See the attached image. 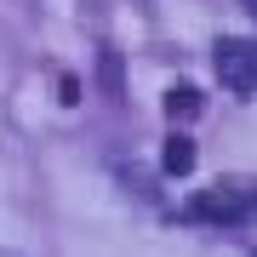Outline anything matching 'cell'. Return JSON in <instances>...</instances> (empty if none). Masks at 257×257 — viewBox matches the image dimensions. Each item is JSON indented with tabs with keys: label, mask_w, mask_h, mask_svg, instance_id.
Returning <instances> with one entry per match:
<instances>
[{
	"label": "cell",
	"mask_w": 257,
	"mask_h": 257,
	"mask_svg": "<svg viewBox=\"0 0 257 257\" xmlns=\"http://www.w3.org/2000/svg\"><path fill=\"white\" fill-rule=\"evenodd\" d=\"M194 223H223V229H251L257 223V189L251 183H217V189H200L189 206Z\"/></svg>",
	"instance_id": "6da1fadb"
},
{
	"label": "cell",
	"mask_w": 257,
	"mask_h": 257,
	"mask_svg": "<svg viewBox=\"0 0 257 257\" xmlns=\"http://www.w3.org/2000/svg\"><path fill=\"white\" fill-rule=\"evenodd\" d=\"M211 63H217V80L229 86L234 97L257 92V40H217Z\"/></svg>",
	"instance_id": "7a4b0ae2"
},
{
	"label": "cell",
	"mask_w": 257,
	"mask_h": 257,
	"mask_svg": "<svg viewBox=\"0 0 257 257\" xmlns=\"http://www.w3.org/2000/svg\"><path fill=\"white\" fill-rule=\"evenodd\" d=\"M160 166H166L172 177L194 172V138H183V132H172V138H166V155H160Z\"/></svg>",
	"instance_id": "3957f363"
},
{
	"label": "cell",
	"mask_w": 257,
	"mask_h": 257,
	"mask_svg": "<svg viewBox=\"0 0 257 257\" xmlns=\"http://www.w3.org/2000/svg\"><path fill=\"white\" fill-rule=\"evenodd\" d=\"M166 114L172 120H194L200 114V92H194V86H172V92H166Z\"/></svg>",
	"instance_id": "277c9868"
},
{
	"label": "cell",
	"mask_w": 257,
	"mask_h": 257,
	"mask_svg": "<svg viewBox=\"0 0 257 257\" xmlns=\"http://www.w3.org/2000/svg\"><path fill=\"white\" fill-rule=\"evenodd\" d=\"M103 86H109V97H120V57L103 52Z\"/></svg>",
	"instance_id": "5b68a950"
},
{
	"label": "cell",
	"mask_w": 257,
	"mask_h": 257,
	"mask_svg": "<svg viewBox=\"0 0 257 257\" xmlns=\"http://www.w3.org/2000/svg\"><path fill=\"white\" fill-rule=\"evenodd\" d=\"M240 6H246V12H257V0H240Z\"/></svg>",
	"instance_id": "8992f818"
}]
</instances>
